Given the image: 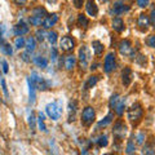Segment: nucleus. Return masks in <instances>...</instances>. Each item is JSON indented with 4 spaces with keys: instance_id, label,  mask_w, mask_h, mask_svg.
I'll use <instances>...</instances> for the list:
<instances>
[{
    "instance_id": "obj_49",
    "label": "nucleus",
    "mask_w": 155,
    "mask_h": 155,
    "mask_svg": "<svg viewBox=\"0 0 155 155\" xmlns=\"http://www.w3.org/2000/svg\"><path fill=\"white\" fill-rule=\"evenodd\" d=\"M105 2H107V0H105Z\"/></svg>"
},
{
    "instance_id": "obj_21",
    "label": "nucleus",
    "mask_w": 155,
    "mask_h": 155,
    "mask_svg": "<svg viewBox=\"0 0 155 155\" xmlns=\"http://www.w3.org/2000/svg\"><path fill=\"white\" fill-rule=\"evenodd\" d=\"M25 47H26V49H27V52H28V53L34 52V51H35V48H36V41H35V39L30 36V38H28L27 40H26Z\"/></svg>"
},
{
    "instance_id": "obj_24",
    "label": "nucleus",
    "mask_w": 155,
    "mask_h": 155,
    "mask_svg": "<svg viewBox=\"0 0 155 155\" xmlns=\"http://www.w3.org/2000/svg\"><path fill=\"white\" fill-rule=\"evenodd\" d=\"M113 118H114V115L111 114V113H110V114H107V115H106L105 118H104V119L98 123V127L101 128V127H106V125H109L111 122H113Z\"/></svg>"
},
{
    "instance_id": "obj_6",
    "label": "nucleus",
    "mask_w": 155,
    "mask_h": 155,
    "mask_svg": "<svg viewBox=\"0 0 155 155\" xmlns=\"http://www.w3.org/2000/svg\"><path fill=\"white\" fill-rule=\"evenodd\" d=\"M115 53H113V52H110L107 56H106V58H105V62H104V70H105V72H111L114 69H115Z\"/></svg>"
},
{
    "instance_id": "obj_9",
    "label": "nucleus",
    "mask_w": 155,
    "mask_h": 155,
    "mask_svg": "<svg viewBox=\"0 0 155 155\" xmlns=\"http://www.w3.org/2000/svg\"><path fill=\"white\" fill-rule=\"evenodd\" d=\"M57 22H58V16L56 13L47 14V17L44 18V21H43V27L44 28H51L52 26H54Z\"/></svg>"
},
{
    "instance_id": "obj_29",
    "label": "nucleus",
    "mask_w": 155,
    "mask_h": 155,
    "mask_svg": "<svg viewBox=\"0 0 155 155\" xmlns=\"http://www.w3.org/2000/svg\"><path fill=\"white\" fill-rule=\"evenodd\" d=\"M26 44V40L23 39V36H18L16 40H14V45H16L17 49H21V48H23Z\"/></svg>"
},
{
    "instance_id": "obj_3",
    "label": "nucleus",
    "mask_w": 155,
    "mask_h": 155,
    "mask_svg": "<svg viewBox=\"0 0 155 155\" xmlns=\"http://www.w3.org/2000/svg\"><path fill=\"white\" fill-rule=\"evenodd\" d=\"M94 116H96V113H94L93 107L87 106V107L83 110V113H81V123L84 125H91L94 122Z\"/></svg>"
},
{
    "instance_id": "obj_25",
    "label": "nucleus",
    "mask_w": 155,
    "mask_h": 155,
    "mask_svg": "<svg viewBox=\"0 0 155 155\" xmlns=\"http://www.w3.org/2000/svg\"><path fill=\"white\" fill-rule=\"evenodd\" d=\"M88 23H89V21H88V18H87L83 13H80L79 16H78V25H79L80 27H87L88 26Z\"/></svg>"
},
{
    "instance_id": "obj_36",
    "label": "nucleus",
    "mask_w": 155,
    "mask_h": 155,
    "mask_svg": "<svg viewBox=\"0 0 155 155\" xmlns=\"http://www.w3.org/2000/svg\"><path fill=\"white\" fill-rule=\"evenodd\" d=\"M127 153L128 154H133L134 153V143L132 140H129L128 141V145H127Z\"/></svg>"
},
{
    "instance_id": "obj_44",
    "label": "nucleus",
    "mask_w": 155,
    "mask_h": 155,
    "mask_svg": "<svg viewBox=\"0 0 155 155\" xmlns=\"http://www.w3.org/2000/svg\"><path fill=\"white\" fill-rule=\"evenodd\" d=\"M150 22H151L153 25L155 26V9L151 12V16H150Z\"/></svg>"
},
{
    "instance_id": "obj_16",
    "label": "nucleus",
    "mask_w": 155,
    "mask_h": 155,
    "mask_svg": "<svg viewBox=\"0 0 155 155\" xmlns=\"http://www.w3.org/2000/svg\"><path fill=\"white\" fill-rule=\"evenodd\" d=\"M113 28L116 31V32H123L124 31V22H123V19L122 18H119V17H116L113 19Z\"/></svg>"
},
{
    "instance_id": "obj_20",
    "label": "nucleus",
    "mask_w": 155,
    "mask_h": 155,
    "mask_svg": "<svg viewBox=\"0 0 155 155\" xmlns=\"http://www.w3.org/2000/svg\"><path fill=\"white\" fill-rule=\"evenodd\" d=\"M115 111H116V114H118L119 116H122L123 115V113H124V109H125V100H120L119 98V101H118V104L115 105Z\"/></svg>"
},
{
    "instance_id": "obj_23",
    "label": "nucleus",
    "mask_w": 155,
    "mask_h": 155,
    "mask_svg": "<svg viewBox=\"0 0 155 155\" xmlns=\"http://www.w3.org/2000/svg\"><path fill=\"white\" fill-rule=\"evenodd\" d=\"M34 62H35L39 67H41V69H45V67L48 66V60L44 57H40V56L34 57Z\"/></svg>"
},
{
    "instance_id": "obj_41",
    "label": "nucleus",
    "mask_w": 155,
    "mask_h": 155,
    "mask_svg": "<svg viewBox=\"0 0 155 155\" xmlns=\"http://www.w3.org/2000/svg\"><path fill=\"white\" fill-rule=\"evenodd\" d=\"M83 3H84V0H74V5H75V8H81L83 7Z\"/></svg>"
},
{
    "instance_id": "obj_8",
    "label": "nucleus",
    "mask_w": 155,
    "mask_h": 155,
    "mask_svg": "<svg viewBox=\"0 0 155 155\" xmlns=\"http://www.w3.org/2000/svg\"><path fill=\"white\" fill-rule=\"evenodd\" d=\"M119 51L124 56H134V52H133V48H132V44H130L129 40H123L122 43L119 44Z\"/></svg>"
},
{
    "instance_id": "obj_42",
    "label": "nucleus",
    "mask_w": 155,
    "mask_h": 155,
    "mask_svg": "<svg viewBox=\"0 0 155 155\" xmlns=\"http://www.w3.org/2000/svg\"><path fill=\"white\" fill-rule=\"evenodd\" d=\"M22 60L23 61H26V62H30L31 61V58H28V52H25V53H22Z\"/></svg>"
},
{
    "instance_id": "obj_22",
    "label": "nucleus",
    "mask_w": 155,
    "mask_h": 155,
    "mask_svg": "<svg viewBox=\"0 0 155 155\" xmlns=\"http://www.w3.org/2000/svg\"><path fill=\"white\" fill-rule=\"evenodd\" d=\"M92 47H93V52L96 53L97 56L102 54V52H104V45H102V43H101V41L94 40L93 43H92Z\"/></svg>"
},
{
    "instance_id": "obj_13",
    "label": "nucleus",
    "mask_w": 155,
    "mask_h": 155,
    "mask_svg": "<svg viewBox=\"0 0 155 155\" xmlns=\"http://www.w3.org/2000/svg\"><path fill=\"white\" fill-rule=\"evenodd\" d=\"M85 9H87V12H88L89 16H92V17H96L97 13H98V8H97L94 0H87Z\"/></svg>"
},
{
    "instance_id": "obj_33",
    "label": "nucleus",
    "mask_w": 155,
    "mask_h": 155,
    "mask_svg": "<svg viewBox=\"0 0 155 155\" xmlns=\"http://www.w3.org/2000/svg\"><path fill=\"white\" fill-rule=\"evenodd\" d=\"M118 101H119V94H113L111 96V98H110V107L111 109H114L115 107V105L118 104Z\"/></svg>"
},
{
    "instance_id": "obj_35",
    "label": "nucleus",
    "mask_w": 155,
    "mask_h": 155,
    "mask_svg": "<svg viewBox=\"0 0 155 155\" xmlns=\"http://www.w3.org/2000/svg\"><path fill=\"white\" fill-rule=\"evenodd\" d=\"M2 49H3V52L5 53V54H8V56H12V54H13V49L11 48V45H9V44H4V45L2 47Z\"/></svg>"
},
{
    "instance_id": "obj_47",
    "label": "nucleus",
    "mask_w": 155,
    "mask_h": 155,
    "mask_svg": "<svg viewBox=\"0 0 155 155\" xmlns=\"http://www.w3.org/2000/svg\"><path fill=\"white\" fill-rule=\"evenodd\" d=\"M137 142H138V143H142V142H143V136H142V134H138V136H137Z\"/></svg>"
},
{
    "instance_id": "obj_27",
    "label": "nucleus",
    "mask_w": 155,
    "mask_h": 155,
    "mask_svg": "<svg viewBox=\"0 0 155 155\" xmlns=\"http://www.w3.org/2000/svg\"><path fill=\"white\" fill-rule=\"evenodd\" d=\"M28 21H30V23H31L32 26H40V25H43V21H44V18L38 17V16H31Z\"/></svg>"
},
{
    "instance_id": "obj_7",
    "label": "nucleus",
    "mask_w": 155,
    "mask_h": 155,
    "mask_svg": "<svg viewBox=\"0 0 155 155\" xmlns=\"http://www.w3.org/2000/svg\"><path fill=\"white\" fill-rule=\"evenodd\" d=\"M31 80H32V83L35 84V88L40 89V91H45V89H48V83H47L44 79H43V78L39 76L36 72H32Z\"/></svg>"
},
{
    "instance_id": "obj_38",
    "label": "nucleus",
    "mask_w": 155,
    "mask_h": 155,
    "mask_svg": "<svg viewBox=\"0 0 155 155\" xmlns=\"http://www.w3.org/2000/svg\"><path fill=\"white\" fill-rule=\"evenodd\" d=\"M147 44H149V47L155 48V35H150V36H149V39H147Z\"/></svg>"
},
{
    "instance_id": "obj_18",
    "label": "nucleus",
    "mask_w": 155,
    "mask_h": 155,
    "mask_svg": "<svg viewBox=\"0 0 155 155\" xmlns=\"http://www.w3.org/2000/svg\"><path fill=\"white\" fill-rule=\"evenodd\" d=\"M75 113H76V101H71L69 105V122L75 120Z\"/></svg>"
},
{
    "instance_id": "obj_17",
    "label": "nucleus",
    "mask_w": 155,
    "mask_h": 155,
    "mask_svg": "<svg viewBox=\"0 0 155 155\" xmlns=\"http://www.w3.org/2000/svg\"><path fill=\"white\" fill-rule=\"evenodd\" d=\"M127 11H129V7H127V5H124V4H123L122 2H116V3L114 4L113 12H114L115 14H122V13H124V12H127Z\"/></svg>"
},
{
    "instance_id": "obj_32",
    "label": "nucleus",
    "mask_w": 155,
    "mask_h": 155,
    "mask_svg": "<svg viewBox=\"0 0 155 155\" xmlns=\"http://www.w3.org/2000/svg\"><path fill=\"white\" fill-rule=\"evenodd\" d=\"M47 38H48V41H49L52 45L56 44V41H57V32H54V31L48 32L47 34Z\"/></svg>"
},
{
    "instance_id": "obj_34",
    "label": "nucleus",
    "mask_w": 155,
    "mask_h": 155,
    "mask_svg": "<svg viewBox=\"0 0 155 155\" xmlns=\"http://www.w3.org/2000/svg\"><path fill=\"white\" fill-rule=\"evenodd\" d=\"M45 38H47V34H45L44 30H38L36 31V39H38L39 41H43Z\"/></svg>"
},
{
    "instance_id": "obj_30",
    "label": "nucleus",
    "mask_w": 155,
    "mask_h": 155,
    "mask_svg": "<svg viewBox=\"0 0 155 155\" xmlns=\"http://www.w3.org/2000/svg\"><path fill=\"white\" fill-rule=\"evenodd\" d=\"M38 124H39V128H40V130L45 132L47 127H45V124H44V115H43L41 113L39 114V116H38Z\"/></svg>"
},
{
    "instance_id": "obj_28",
    "label": "nucleus",
    "mask_w": 155,
    "mask_h": 155,
    "mask_svg": "<svg viewBox=\"0 0 155 155\" xmlns=\"http://www.w3.org/2000/svg\"><path fill=\"white\" fill-rule=\"evenodd\" d=\"M32 16H38V17H41V18H45L47 17V11L44 8H35L32 11Z\"/></svg>"
},
{
    "instance_id": "obj_48",
    "label": "nucleus",
    "mask_w": 155,
    "mask_h": 155,
    "mask_svg": "<svg viewBox=\"0 0 155 155\" xmlns=\"http://www.w3.org/2000/svg\"><path fill=\"white\" fill-rule=\"evenodd\" d=\"M57 0H48V3H56Z\"/></svg>"
},
{
    "instance_id": "obj_39",
    "label": "nucleus",
    "mask_w": 155,
    "mask_h": 155,
    "mask_svg": "<svg viewBox=\"0 0 155 155\" xmlns=\"http://www.w3.org/2000/svg\"><path fill=\"white\" fill-rule=\"evenodd\" d=\"M0 83H2V88H3V92H4V94H5V97H8V96H9V93H8V88H7L5 80H4V79H2V80H0Z\"/></svg>"
},
{
    "instance_id": "obj_4",
    "label": "nucleus",
    "mask_w": 155,
    "mask_h": 155,
    "mask_svg": "<svg viewBox=\"0 0 155 155\" xmlns=\"http://www.w3.org/2000/svg\"><path fill=\"white\" fill-rule=\"evenodd\" d=\"M125 133H127V127H125V124L123 122H120V120L116 122L115 125H114V129H113L114 137L118 140V141H120V140L125 136Z\"/></svg>"
},
{
    "instance_id": "obj_31",
    "label": "nucleus",
    "mask_w": 155,
    "mask_h": 155,
    "mask_svg": "<svg viewBox=\"0 0 155 155\" xmlns=\"http://www.w3.org/2000/svg\"><path fill=\"white\" fill-rule=\"evenodd\" d=\"M107 143H109V141H107V137H106L105 134L100 136L98 140H97V145H98L100 147H105V146H107Z\"/></svg>"
},
{
    "instance_id": "obj_40",
    "label": "nucleus",
    "mask_w": 155,
    "mask_h": 155,
    "mask_svg": "<svg viewBox=\"0 0 155 155\" xmlns=\"http://www.w3.org/2000/svg\"><path fill=\"white\" fill-rule=\"evenodd\" d=\"M137 4H138V7L145 8L149 5V0H137Z\"/></svg>"
},
{
    "instance_id": "obj_1",
    "label": "nucleus",
    "mask_w": 155,
    "mask_h": 155,
    "mask_svg": "<svg viewBox=\"0 0 155 155\" xmlns=\"http://www.w3.org/2000/svg\"><path fill=\"white\" fill-rule=\"evenodd\" d=\"M142 115H143V110L140 104H133L128 109V119L130 122H138L142 118Z\"/></svg>"
},
{
    "instance_id": "obj_12",
    "label": "nucleus",
    "mask_w": 155,
    "mask_h": 155,
    "mask_svg": "<svg viewBox=\"0 0 155 155\" xmlns=\"http://www.w3.org/2000/svg\"><path fill=\"white\" fill-rule=\"evenodd\" d=\"M28 30H30V28H28V26L26 25L25 22H18L16 26H14V34H16L17 36H23L25 35V34H27L28 32Z\"/></svg>"
},
{
    "instance_id": "obj_26",
    "label": "nucleus",
    "mask_w": 155,
    "mask_h": 155,
    "mask_svg": "<svg viewBox=\"0 0 155 155\" xmlns=\"http://www.w3.org/2000/svg\"><path fill=\"white\" fill-rule=\"evenodd\" d=\"M97 81H98V76H91L89 79L85 81L84 88H85V89H91L92 87H94V85H96Z\"/></svg>"
},
{
    "instance_id": "obj_10",
    "label": "nucleus",
    "mask_w": 155,
    "mask_h": 155,
    "mask_svg": "<svg viewBox=\"0 0 155 155\" xmlns=\"http://www.w3.org/2000/svg\"><path fill=\"white\" fill-rule=\"evenodd\" d=\"M74 45H75V43H74V40H72L70 36H64L61 39V48H62V51L70 52V51L74 49Z\"/></svg>"
},
{
    "instance_id": "obj_37",
    "label": "nucleus",
    "mask_w": 155,
    "mask_h": 155,
    "mask_svg": "<svg viewBox=\"0 0 155 155\" xmlns=\"http://www.w3.org/2000/svg\"><path fill=\"white\" fill-rule=\"evenodd\" d=\"M28 125L31 127V129L35 128V116H34V114L28 115Z\"/></svg>"
},
{
    "instance_id": "obj_11",
    "label": "nucleus",
    "mask_w": 155,
    "mask_h": 155,
    "mask_svg": "<svg viewBox=\"0 0 155 155\" xmlns=\"http://www.w3.org/2000/svg\"><path fill=\"white\" fill-rule=\"evenodd\" d=\"M132 78H133V72L130 70V67H124V70L122 72V80H123V84L125 87H128L130 84Z\"/></svg>"
},
{
    "instance_id": "obj_45",
    "label": "nucleus",
    "mask_w": 155,
    "mask_h": 155,
    "mask_svg": "<svg viewBox=\"0 0 155 155\" xmlns=\"http://www.w3.org/2000/svg\"><path fill=\"white\" fill-rule=\"evenodd\" d=\"M3 71L5 72V74L9 71V69H8V62L7 61H3Z\"/></svg>"
},
{
    "instance_id": "obj_19",
    "label": "nucleus",
    "mask_w": 155,
    "mask_h": 155,
    "mask_svg": "<svg viewBox=\"0 0 155 155\" xmlns=\"http://www.w3.org/2000/svg\"><path fill=\"white\" fill-rule=\"evenodd\" d=\"M27 84H28V94H30V102L35 101V84L32 83V80L28 78L27 79Z\"/></svg>"
},
{
    "instance_id": "obj_46",
    "label": "nucleus",
    "mask_w": 155,
    "mask_h": 155,
    "mask_svg": "<svg viewBox=\"0 0 155 155\" xmlns=\"http://www.w3.org/2000/svg\"><path fill=\"white\" fill-rule=\"evenodd\" d=\"M13 2L16 3L17 5H23V4H25V3L27 2V0H13Z\"/></svg>"
},
{
    "instance_id": "obj_2",
    "label": "nucleus",
    "mask_w": 155,
    "mask_h": 155,
    "mask_svg": "<svg viewBox=\"0 0 155 155\" xmlns=\"http://www.w3.org/2000/svg\"><path fill=\"white\" fill-rule=\"evenodd\" d=\"M45 111H47V114L48 116L52 119V120H57L58 118H60V115H61V106H60V102H53V104H49L45 107Z\"/></svg>"
},
{
    "instance_id": "obj_5",
    "label": "nucleus",
    "mask_w": 155,
    "mask_h": 155,
    "mask_svg": "<svg viewBox=\"0 0 155 155\" xmlns=\"http://www.w3.org/2000/svg\"><path fill=\"white\" fill-rule=\"evenodd\" d=\"M89 60H91V54H89V49H88V47L83 45V47L80 48V51H79V61H80V66H81V69H85V67L88 66Z\"/></svg>"
},
{
    "instance_id": "obj_14",
    "label": "nucleus",
    "mask_w": 155,
    "mask_h": 155,
    "mask_svg": "<svg viewBox=\"0 0 155 155\" xmlns=\"http://www.w3.org/2000/svg\"><path fill=\"white\" fill-rule=\"evenodd\" d=\"M137 25L140 26V28L142 30H146L150 25V18L146 16V14H140L138 16V21H137Z\"/></svg>"
},
{
    "instance_id": "obj_43",
    "label": "nucleus",
    "mask_w": 155,
    "mask_h": 155,
    "mask_svg": "<svg viewBox=\"0 0 155 155\" xmlns=\"http://www.w3.org/2000/svg\"><path fill=\"white\" fill-rule=\"evenodd\" d=\"M51 58H52V61H54L57 58V51L54 48H52V51H51Z\"/></svg>"
},
{
    "instance_id": "obj_15",
    "label": "nucleus",
    "mask_w": 155,
    "mask_h": 155,
    "mask_svg": "<svg viewBox=\"0 0 155 155\" xmlns=\"http://www.w3.org/2000/svg\"><path fill=\"white\" fill-rule=\"evenodd\" d=\"M75 65H76V57L72 56V54L66 56V58H65V69L70 71V70L74 69Z\"/></svg>"
}]
</instances>
